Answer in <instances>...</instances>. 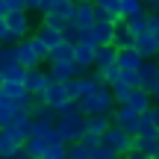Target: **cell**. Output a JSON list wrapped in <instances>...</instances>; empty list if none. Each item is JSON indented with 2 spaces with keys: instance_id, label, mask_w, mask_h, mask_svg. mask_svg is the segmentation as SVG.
<instances>
[{
  "instance_id": "1",
  "label": "cell",
  "mask_w": 159,
  "mask_h": 159,
  "mask_svg": "<svg viewBox=\"0 0 159 159\" xmlns=\"http://www.w3.org/2000/svg\"><path fill=\"white\" fill-rule=\"evenodd\" d=\"M56 133H59V139H62L65 144H74V142L83 139V133H85V115L77 109V103H68V106L59 112Z\"/></svg>"
},
{
  "instance_id": "2",
  "label": "cell",
  "mask_w": 159,
  "mask_h": 159,
  "mask_svg": "<svg viewBox=\"0 0 159 159\" xmlns=\"http://www.w3.org/2000/svg\"><path fill=\"white\" fill-rule=\"evenodd\" d=\"M115 106H118V100H115V94H112L109 85H103V89H97L94 94L77 100V109L83 115H112Z\"/></svg>"
},
{
  "instance_id": "3",
  "label": "cell",
  "mask_w": 159,
  "mask_h": 159,
  "mask_svg": "<svg viewBox=\"0 0 159 159\" xmlns=\"http://www.w3.org/2000/svg\"><path fill=\"white\" fill-rule=\"evenodd\" d=\"M80 39H89L94 47H103V44H112L115 41V24L109 21V18H103L100 12H97V21L91 24V30H85Z\"/></svg>"
},
{
  "instance_id": "4",
  "label": "cell",
  "mask_w": 159,
  "mask_h": 159,
  "mask_svg": "<svg viewBox=\"0 0 159 159\" xmlns=\"http://www.w3.org/2000/svg\"><path fill=\"white\" fill-rule=\"evenodd\" d=\"M103 144H109L118 156H127V153L136 150V136H130V133H124L118 124H112L106 133H103Z\"/></svg>"
},
{
  "instance_id": "5",
  "label": "cell",
  "mask_w": 159,
  "mask_h": 159,
  "mask_svg": "<svg viewBox=\"0 0 159 159\" xmlns=\"http://www.w3.org/2000/svg\"><path fill=\"white\" fill-rule=\"evenodd\" d=\"M112 118V124H118L124 133H130V136H139V127H142V115L136 112V109H130L127 103H118L115 106V112L109 115Z\"/></svg>"
},
{
  "instance_id": "6",
  "label": "cell",
  "mask_w": 159,
  "mask_h": 159,
  "mask_svg": "<svg viewBox=\"0 0 159 159\" xmlns=\"http://www.w3.org/2000/svg\"><path fill=\"white\" fill-rule=\"evenodd\" d=\"M39 97L44 100V106H50L56 115L62 112L68 103H74V100L68 97V91H65V83H50V85L44 89V94H39Z\"/></svg>"
},
{
  "instance_id": "7",
  "label": "cell",
  "mask_w": 159,
  "mask_h": 159,
  "mask_svg": "<svg viewBox=\"0 0 159 159\" xmlns=\"http://www.w3.org/2000/svg\"><path fill=\"white\" fill-rule=\"evenodd\" d=\"M74 65L83 71V74L94 68V44H91L89 39H80L74 44Z\"/></svg>"
},
{
  "instance_id": "8",
  "label": "cell",
  "mask_w": 159,
  "mask_h": 159,
  "mask_svg": "<svg viewBox=\"0 0 159 159\" xmlns=\"http://www.w3.org/2000/svg\"><path fill=\"white\" fill-rule=\"evenodd\" d=\"M6 24H9V33L15 35V44L24 41L30 35V18H27V9L21 12H6Z\"/></svg>"
},
{
  "instance_id": "9",
  "label": "cell",
  "mask_w": 159,
  "mask_h": 159,
  "mask_svg": "<svg viewBox=\"0 0 159 159\" xmlns=\"http://www.w3.org/2000/svg\"><path fill=\"white\" fill-rule=\"evenodd\" d=\"M53 80L47 71H41V68H33V71H27V80H24V89L30 91L33 97H39V94H44V89L50 85Z\"/></svg>"
},
{
  "instance_id": "10",
  "label": "cell",
  "mask_w": 159,
  "mask_h": 159,
  "mask_svg": "<svg viewBox=\"0 0 159 159\" xmlns=\"http://www.w3.org/2000/svg\"><path fill=\"white\" fill-rule=\"evenodd\" d=\"M74 27L80 30V33H85V30H91V24L97 21V6L94 3H77V9H74Z\"/></svg>"
},
{
  "instance_id": "11",
  "label": "cell",
  "mask_w": 159,
  "mask_h": 159,
  "mask_svg": "<svg viewBox=\"0 0 159 159\" xmlns=\"http://www.w3.org/2000/svg\"><path fill=\"white\" fill-rule=\"evenodd\" d=\"M47 74H50V80H53V83H68V80L83 77V71H80L74 62H50Z\"/></svg>"
},
{
  "instance_id": "12",
  "label": "cell",
  "mask_w": 159,
  "mask_h": 159,
  "mask_svg": "<svg viewBox=\"0 0 159 159\" xmlns=\"http://www.w3.org/2000/svg\"><path fill=\"white\" fill-rule=\"evenodd\" d=\"M15 59H18V62H21V65H24L27 71H33V68H39V65H41L39 53L33 50V44H30L27 39H24V41H18V44H15Z\"/></svg>"
},
{
  "instance_id": "13",
  "label": "cell",
  "mask_w": 159,
  "mask_h": 159,
  "mask_svg": "<svg viewBox=\"0 0 159 159\" xmlns=\"http://www.w3.org/2000/svg\"><path fill=\"white\" fill-rule=\"evenodd\" d=\"M139 80H142V89L144 91H153L156 89V83H159V65H156V59H144V62H142Z\"/></svg>"
},
{
  "instance_id": "14",
  "label": "cell",
  "mask_w": 159,
  "mask_h": 159,
  "mask_svg": "<svg viewBox=\"0 0 159 159\" xmlns=\"http://www.w3.org/2000/svg\"><path fill=\"white\" fill-rule=\"evenodd\" d=\"M144 62V56L136 50V47H118V65L121 71H139Z\"/></svg>"
},
{
  "instance_id": "15",
  "label": "cell",
  "mask_w": 159,
  "mask_h": 159,
  "mask_svg": "<svg viewBox=\"0 0 159 159\" xmlns=\"http://www.w3.org/2000/svg\"><path fill=\"white\" fill-rule=\"evenodd\" d=\"M133 47H136L144 59H156V53H159L156 39H153V33H150V30H148V33H142V35H133Z\"/></svg>"
},
{
  "instance_id": "16",
  "label": "cell",
  "mask_w": 159,
  "mask_h": 159,
  "mask_svg": "<svg viewBox=\"0 0 159 159\" xmlns=\"http://www.w3.org/2000/svg\"><path fill=\"white\" fill-rule=\"evenodd\" d=\"M6 130H9L12 136H15L18 142L24 144V142H27L30 136H33V118H30V115H18V118L12 121V124L6 127Z\"/></svg>"
},
{
  "instance_id": "17",
  "label": "cell",
  "mask_w": 159,
  "mask_h": 159,
  "mask_svg": "<svg viewBox=\"0 0 159 159\" xmlns=\"http://www.w3.org/2000/svg\"><path fill=\"white\" fill-rule=\"evenodd\" d=\"M97 12H100L103 18H109L112 24H121L124 21V15H121V0H94Z\"/></svg>"
},
{
  "instance_id": "18",
  "label": "cell",
  "mask_w": 159,
  "mask_h": 159,
  "mask_svg": "<svg viewBox=\"0 0 159 159\" xmlns=\"http://www.w3.org/2000/svg\"><path fill=\"white\" fill-rule=\"evenodd\" d=\"M127 106L136 109L139 115H144L150 106H153V94H150V91H144V89H136V91L130 94V100H127Z\"/></svg>"
},
{
  "instance_id": "19",
  "label": "cell",
  "mask_w": 159,
  "mask_h": 159,
  "mask_svg": "<svg viewBox=\"0 0 159 159\" xmlns=\"http://www.w3.org/2000/svg\"><path fill=\"white\" fill-rule=\"evenodd\" d=\"M118 62V47L115 44H103V47H94V68H106V65Z\"/></svg>"
},
{
  "instance_id": "20",
  "label": "cell",
  "mask_w": 159,
  "mask_h": 159,
  "mask_svg": "<svg viewBox=\"0 0 159 159\" xmlns=\"http://www.w3.org/2000/svg\"><path fill=\"white\" fill-rule=\"evenodd\" d=\"M112 127V118L109 115H85V130L89 133H97V136L103 139V133Z\"/></svg>"
},
{
  "instance_id": "21",
  "label": "cell",
  "mask_w": 159,
  "mask_h": 159,
  "mask_svg": "<svg viewBox=\"0 0 159 159\" xmlns=\"http://www.w3.org/2000/svg\"><path fill=\"white\" fill-rule=\"evenodd\" d=\"M109 89H112V94H115V100H118V103H127V100H130V94L136 91V89L124 80V71H121V77L115 80V83H109Z\"/></svg>"
},
{
  "instance_id": "22",
  "label": "cell",
  "mask_w": 159,
  "mask_h": 159,
  "mask_svg": "<svg viewBox=\"0 0 159 159\" xmlns=\"http://www.w3.org/2000/svg\"><path fill=\"white\" fill-rule=\"evenodd\" d=\"M127 30H130L133 35H142V33H148L150 30V12H142V15H136V18H127Z\"/></svg>"
},
{
  "instance_id": "23",
  "label": "cell",
  "mask_w": 159,
  "mask_h": 159,
  "mask_svg": "<svg viewBox=\"0 0 159 159\" xmlns=\"http://www.w3.org/2000/svg\"><path fill=\"white\" fill-rule=\"evenodd\" d=\"M24 80H27V68L21 62H9L3 68V83H21L24 85Z\"/></svg>"
},
{
  "instance_id": "24",
  "label": "cell",
  "mask_w": 159,
  "mask_h": 159,
  "mask_svg": "<svg viewBox=\"0 0 159 159\" xmlns=\"http://www.w3.org/2000/svg\"><path fill=\"white\" fill-rule=\"evenodd\" d=\"M18 148H24V144L18 142L9 130H0V156H15Z\"/></svg>"
},
{
  "instance_id": "25",
  "label": "cell",
  "mask_w": 159,
  "mask_h": 159,
  "mask_svg": "<svg viewBox=\"0 0 159 159\" xmlns=\"http://www.w3.org/2000/svg\"><path fill=\"white\" fill-rule=\"evenodd\" d=\"M50 62H74V44L71 41H62L50 50Z\"/></svg>"
},
{
  "instance_id": "26",
  "label": "cell",
  "mask_w": 159,
  "mask_h": 159,
  "mask_svg": "<svg viewBox=\"0 0 159 159\" xmlns=\"http://www.w3.org/2000/svg\"><path fill=\"white\" fill-rule=\"evenodd\" d=\"M24 148H27V156H30V159H41V153H44V148H47V139L30 136L27 142H24Z\"/></svg>"
},
{
  "instance_id": "27",
  "label": "cell",
  "mask_w": 159,
  "mask_h": 159,
  "mask_svg": "<svg viewBox=\"0 0 159 159\" xmlns=\"http://www.w3.org/2000/svg\"><path fill=\"white\" fill-rule=\"evenodd\" d=\"M68 156V144L65 142H47L44 153H41V159H65Z\"/></svg>"
},
{
  "instance_id": "28",
  "label": "cell",
  "mask_w": 159,
  "mask_h": 159,
  "mask_svg": "<svg viewBox=\"0 0 159 159\" xmlns=\"http://www.w3.org/2000/svg\"><path fill=\"white\" fill-rule=\"evenodd\" d=\"M74 9H77V3H74V0H56V6H53V12H50V15L62 18V21H71V18H74Z\"/></svg>"
},
{
  "instance_id": "29",
  "label": "cell",
  "mask_w": 159,
  "mask_h": 159,
  "mask_svg": "<svg viewBox=\"0 0 159 159\" xmlns=\"http://www.w3.org/2000/svg\"><path fill=\"white\" fill-rule=\"evenodd\" d=\"M115 47H133V33L127 30V24L121 21V24H115V41H112Z\"/></svg>"
},
{
  "instance_id": "30",
  "label": "cell",
  "mask_w": 159,
  "mask_h": 159,
  "mask_svg": "<svg viewBox=\"0 0 159 159\" xmlns=\"http://www.w3.org/2000/svg\"><path fill=\"white\" fill-rule=\"evenodd\" d=\"M39 35H41V41H44V44L47 47H50V50H53V47H56V44H62V33H59V30H53V27H44V24H41V30H39Z\"/></svg>"
},
{
  "instance_id": "31",
  "label": "cell",
  "mask_w": 159,
  "mask_h": 159,
  "mask_svg": "<svg viewBox=\"0 0 159 159\" xmlns=\"http://www.w3.org/2000/svg\"><path fill=\"white\" fill-rule=\"evenodd\" d=\"M142 12H144V3H142V0H121V15H124V21H127V18L142 15Z\"/></svg>"
},
{
  "instance_id": "32",
  "label": "cell",
  "mask_w": 159,
  "mask_h": 159,
  "mask_svg": "<svg viewBox=\"0 0 159 159\" xmlns=\"http://www.w3.org/2000/svg\"><path fill=\"white\" fill-rule=\"evenodd\" d=\"M15 118H18L15 106H12L9 100H6V103H0V130H6V127H9V124H12Z\"/></svg>"
},
{
  "instance_id": "33",
  "label": "cell",
  "mask_w": 159,
  "mask_h": 159,
  "mask_svg": "<svg viewBox=\"0 0 159 159\" xmlns=\"http://www.w3.org/2000/svg\"><path fill=\"white\" fill-rule=\"evenodd\" d=\"M27 41L33 44V50L39 53V59H41V62H44V59H50V47L41 41V35H39V33H35V35H27Z\"/></svg>"
},
{
  "instance_id": "34",
  "label": "cell",
  "mask_w": 159,
  "mask_h": 159,
  "mask_svg": "<svg viewBox=\"0 0 159 159\" xmlns=\"http://www.w3.org/2000/svg\"><path fill=\"white\" fill-rule=\"evenodd\" d=\"M139 139H150V142H159V127H153L148 118L142 115V127H139Z\"/></svg>"
},
{
  "instance_id": "35",
  "label": "cell",
  "mask_w": 159,
  "mask_h": 159,
  "mask_svg": "<svg viewBox=\"0 0 159 159\" xmlns=\"http://www.w3.org/2000/svg\"><path fill=\"white\" fill-rule=\"evenodd\" d=\"M65 159H91V150L85 148V144L74 142V144H68V156Z\"/></svg>"
},
{
  "instance_id": "36",
  "label": "cell",
  "mask_w": 159,
  "mask_h": 159,
  "mask_svg": "<svg viewBox=\"0 0 159 159\" xmlns=\"http://www.w3.org/2000/svg\"><path fill=\"white\" fill-rule=\"evenodd\" d=\"M91 159H121L118 153H115L112 148H109V144H97V148H91Z\"/></svg>"
},
{
  "instance_id": "37",
  "label": "cell",
  "mask_w": 159,
  "mask_h": 159,
  "mask_svg": "<svg viewBox=\"0 0 159 159\" xmlns=\"http://www.w3.org/2000/svg\"><path fill=\"white\" fill-rule=\"evenodd\" d=\"M0 44H6V47H12V44H15V35L9 33V24H6V15H0Z\"/></svg>"
},
{
  "instance_id": "38",
  "label": "cell",
  "mask_w": 159,
  "mask_h": 159,
  "mask_svg": "<svg viewBox=\"0 0 159 159\" xmlns=\"http://www.w3.org/2000/svg\"><path fill=\"white\" fill-rule=\"evenodd\" d=\"M100 74H103V80H106V85H109V83H115V80L121 77V65L112 62V65H106V68H100Z\"/></svg>"
},
{
  "instance_id": "39",
  "label": "cell",
  "mask_w": 159,
  "mask_h": 159,
  "mask_svg": "<svg viewBox=\"0 0 159 159\" xmlns=\"http://www.w3.org/2000/svg\"><path fill=\"white\" fill-rule=\"evenodd\" d=\"M9 62H18V59H15V44H12V47L0 44V71H3Z\"/></svg>"
},
{
  "instance_id": "40",
  "label": "cell",
  "mask_w": 159,
  "mask_h": 159,
  "mask_svg": "<svg viewBox=\"0 0 159 159\" xmlns=\"http://www.w3.org/2000/svg\"><path fill=\"white\" fill-rule=\"evenodd\" d=\"M80 35H83V33H80V30L74 27V21H68V24H65V30H62V39H65V41L77 44V41H80Z\"/></svg>"
},
{
  "instance_id": "41",
  "label": "cell",
  "mask_w": 159,
  "mask_h": 159,
  "mask_svg": "<svg viewBox=\"0 0 159 159\" xmlns=\"http://www.w3.org/2000/svg\"><path fill=\"white\" fill-rule=\"evenodd\" d=\"M100 142H103V139L97 136V133H89V130H85V133H83V139H80V144H85L89 150H91V148H97Z\"/></svg>"
},
{
  "instance_id": "42",
  "label": "cell",
  "mask_w": 159,
  "mask_h": 159,
  "mask_svg": "<svg viewBox=\"0 0 159 159\" xmlns=\"http://www.w3.org/2000/svg\"><path fill=\"white\" fill-rule=\"evenodd\" d=\"M41 24H44V27H53V30H59V33H62L68 21H62V18H56V15H44V21H41Z\"/></svg>"
},
{
  "instance_id": "43",
  "label": "cell",
  "mask_w": 159,
  "mask_h": 159,
  "mask_svg": "<svg viewBox=\"0 0 159 159\" xmlns=\"http://www.w3.org/2000/svg\"><path fill=\"white\" fill-rule=\"evenodd\" d=\"M65 91H68V97L71 100H80V85H77V80H68V83H65Z\"/></svg>"
},
{
  "instance_id": "44",
  "label": "cell",
  "mask_w": 159,
  "mask_h": 159,
  "mask_svg": "<svg viewBox=\"0 0 159 159\" xmlns=\"http://www.w3.org/2000/svg\"><path fill=\"white\" fill-rule=\"evenodd\" d=\"M53 6H56V0H39L35 12H41V18H44V15H50V12H53Z\"/></svg>"
},
{
  "instance_id": "45",
  "label": "cell",
  "mask_w": 159,
  "mask_h": 159,
  "mask_svg": "<svg viewBox=\"0 0 159 159\" xmlns=\"http://www.w3.org/2000/svg\"><path fill=\"white\" fill-rule=\"evenodd\" d=\"M144 118H148V121H150L153 127H159V106H156V103H153V106L148 109V112H144Z\"/></svg>"
},
{
  "instance_id": "46",
  "label": "cell",
  "mask_w": 159,
  "mask_h": 159,
  "mask_svg": "<svg viewBox=\"0 0 159 159\" xmlns=\"http://www.w3.org/2000/svg\"><path fill=\"white\" fill-rule=\"evenodd\" d=\"M6 3V9L9 12H21V9H27V0H3Z\"/></svg>"
},
{
  "instance_id": "47",
  "label": "cell",
  "mask_w": 159,
  "mask_h": 159,
  "mask_svg": "<svg viewBox=\"0 0 159 159\" xmlns=\"http://www.w3.org/2000/svg\"><path fill=\"white\" fill-rule=\"evenodd\" d=\"M142 3H144V12H150V15L159 12V0H142Z\"/></svg>"
},
{
  "instance_id": "48",
  "label": "cell",
  "mask_w": 159,
  "mask_h": 159,
  "mask_svg": "<svg viewBox=\"0 0 159 159\" xmlns=\"http://www.w3.org/2000/svg\"><path fill=\"white\" fill-rule=\"evenodd\" d=\"M121 159H144V153H139V150H133V153H127V156H121Z\"/></svg>"
},
{
  "instance_id": "49",
  "label": "cell",
  "mask_w": 159,
  "mask_h": 159,
  "mask_svg": "<svg viewBox=\"0 0 159 159\" xmlns=\"http://www.w3.org/2000/svg\"><path fill=\"white\" fill-rule=\"evenodd\" d=\"M150 94H153V103H159V83H156V89L150 91Z\"/></svg>"
},
{
  "instance_id": "50",
  "label": "cell",
  "mask_w": 159,
  "mask_h": 159,
  "mask_svg": "<svg viewBox=\"0 0 159 159\" xmlns=\"http://www.w3.org/2000/svg\"><path fill=\"white\" fill-rule=\"evenodd\" d=\"M6 12H9V9H6V3L0 0V15H6Z\"/></svg>"
},
{
  "instance_id": "51",
  "label": "cell",
  "mask_w": 159,
  "mask_h": 159,
  "mask_svg": "<svg viewBox=\"0 0 159 159\" xmlns=\"http://www.w3.org/2000/svg\"><path fill=\"white\" fill-rule=\"evenodd\" d=\"M0 103H6V94H3V85H0Z\"/></svg>"
},
{
  "instance_id": "52",
  "label": "cell",
  "mask_w": 159,
  "mask_h": 159,
  "mask_svg": "<svg viewBox=\"0 0 159 159\" xmlns=\"http://www.w3.org/2000/svg\"><path fill=\"white\" fill-rule=\"evenodd\" d=\"M74 3H94V0H74Z\"/></svg>"
},
{
  "instance_id": "53",
  "label": "cell",
  "mask_w": 159,
  "mask_h": 159,
  "mask_svg": "<svg viewBox=\"0 0 159 159\" xmlns=\"http://www.w3.org/2000/svg\"><path fill=\"white\" fill-rule=\"evenodd\" d=\"M144 159H156V156H144Z\"/></svg>"
},
{
  "instance_id": "54",
  "label": "cell",
  "mask_w": 159,
  "mask_h": 159,
  "mask_svg": "<svg viewBox=\"0 0 159 159\" xmlns=\"http://www.w3.org/2000/svg\"><path fill=\"white\" fill-rule=\"evenodd\" d=\"M156 65H159V53H156Z\"/></svg>"
},
{
  "instance_id": "55",
  "label": "cell",
  "mask_w": 159,
  "mask_h": 159,
  "mask_svg": "<svg viewBox=\"0 0 159 159\" xmlns=\"http://www.w3.org/2000/svg\"><path fill=\"white\" fill-rule=\"evenodd\" d=\"M0 159H12V156H0Z\"/></svg>"
},
{
  "instance_id": "56",
  "label": "cell",
  "mask_w": 159,
  "mask_h": 159,
  "mask_svg": "<svg viewBox=\"0 0 159 159\" xmlns=\"http://www.w3.org/2000/svg\"><path fill=\"white\" fill-rule=\"evenodd\" d=\"M156 159H159V148H156Z\"/></svg>"
}]
</instances>
